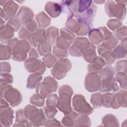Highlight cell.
<instances>
[{
	"label": "cell",
	"instance_id": "1",
	"mask_svg": "<svg viewBox=\"0 0 127 127\" xmlns=\"http://www.w3.org/2000/svg\"><path fill=\"white\" fill-rule=\"evenodd\" d=\"M10 47L12 55V59L17 61L22 62L25 60L27 53L30 48V45L25 40H19L14 38L9 42Z\"/></svg>",
	"mask_w": 127,
	"mask_h": 127
},
{
	"label": "cell",
	"instance_id": "2",
	"mask_svg": "<svg viewBox=\"0 0 127 127\" xmlns=\"http://www.w3.org/2000/svg\"><path fill=\"white\" fill-rule=\"evenodd\" d=\"M59 93L60 96L57 107L65 114L70 113L72 111L70 106V99L73 93L72 89L68 85H63L60 87Z\"/></svg>",
	"mask_w": 127,
	"mask_h": 127
},
{
	"label": "cell",
	"instance_id": "3",
	"mask_svg": "<svg viewBox=\"0 0 127 127\" xmlns=\"http://www.w3.org/2000/svg\"><path fill=\"white\" fill-rule=\"evenodd\" d=\"M116 4L114 1H108L105 5L107 14L109 17H116L119 20H123L126 14L127 1H116Z\"/></svg>",
	"mask_w": 127,
	"mask_h": 127
},
{
	"label": "cell",
	"instance_id": "4",
	"mask_svg": "<svg viewBox=\"0 0 127 127\" xmlns=\"http://www.w3.org/2000/svg\"><path fill=\"white\" fill-rule=\"evenodd\" d=\"M24 113L26 117L30 120L33 126H41L45 123L46 119L43 110L28 105L25 108Z\"/></svg>",
	"mask_w": 127,
	"mask_h": 127
},
{
	"label": "cell",
	"instance_id": "5",
	"mask_svg": "<svg viewBox=\"0 0 127 127\" xmlns=\"http://www.w3.org/2000/svg\"><path fill=\"white\" fill-rule=\"evenodd\" d=\"M57 88V82L50 76L46 77L43 83L38 85L36 89L37 93L44 98L49 96L50 93L55 92Z\"/></svg>",
	"mask_w": 127,
	"mask_h": 127
},
{
	"label": "cell",
	"instance_id": "6",
	"mask_svg": "<svg viewBox=\"0 0 127 127\" xmlns=\"http://www.w3.org/2000/svg\"><path fill=\"white\" fill-rule=\"evenodd\" d=\"M74 109L82 116H87L92 113L93 109L86 101L84 97L80 94H76L73 99Z\"/></svg>",
	"mask_w": 127,
	"mask_h": 127
},
{
	"label": "cell",
	"instance_id": "7",
	"mask_svg": "<svg viewBox=\"0 0 127 127\" xmlns=\"http://www.w3.org/2000/svg\"><path fill=\"white\" fill-rule=\"evenodd\" d=\"M71 67L70 62L68 59H60L57 62L51 70V73L55 78L61 79L64 77Z\"/></svg>",
	"mask_w": 127,
	"mask_h": 127
},
{
	"label": "cell",
	"instance_id": "8",
	"mask_svg": "<svg viewBox=\"0 0 127 127\" xmlns=\"http://www.w3.org/2000/svg\"><path fill=\"white\" fill-rule=\"evenodd\" d=\"M90 43L86 38H77L73 45L69 49L70 55L73 56L80 57L89 47Z\"/></svg>",
	"mask_w": 127,
	"mask_h": 127
},
{
	"label": "cell",
	"instance_id": "9",
	"mask_svg": "<svg viewBox=\"0 0 127 127\" xmlns=\"http://www.w3.org/2000/svg\"><path fill=\"white\" fill-rule=\"evenodd\" d=\"M24 65L28 72L38 74H43L46 69L45 64L40 60L36 59V58L27 59L25 61Z\"/></svg>",
	"mask_w": 127,
	"mask_h": 127
},
{
	"label": "cell",
	"instance_id": "10",
	"mask_svg": "<svg viewBox=\"0 0 127 127\" xmlns=\"http://www.w3.org/2000/svg\"><path fill=\"white\" fill-rule=\"evenodd\" d=\"M101 83V77L96 73H91L86 76L85 86L89 92H94L99 90Z\"/></svg>",
	"mask_w": 127,
	"mask_h": 127
},
{
	"label": "cell",
	"instance_id": "11",
	"mask_svg": "<svg viewBox=\"0 0 127 127\" xmlns=\"http://www.w3.org/2000/svg\"><path fill=\"white\" fill-rule=\"evenodd\" d=\"M27 39L34 47L45 43L47 40L45 30L42 28H39L33 33H32Z\"/></svg>",
	"mask_w": 127,
	"mask_h": 127
},
{
	"label": "cell",
	"instance_id": "12",
	"mask_svg": "<svg viewBox=\"0 0 127 127\" xmlns=\"http://www.w3.org/2000/svg\"><path fill=\"white\" fill-rule=\"evenodd\" d=\"M8 90L6 88L7 91L4 90V97L9 102L12 106H16L20 104L22 101V96L19 91L14 89L12 88L11 86H8Z\"/></svg>",
	"mask_w": 127,
	"mask_h": 127
},
{
	"label": "cell",
	"instance_id": "13",
	"mask_svg": "<svg viewBox=\"0 0 127 127\" xmlns=\"http://www.w3.org/2000/svg\"><path fill=\"white\" fill-rule=\"evenodd\" d=\"M99 89L101 92H115L119 89V86L116 82L115 78L112 76L102 79Z\"/></svg>",
	"mask_w": 127,
	"mask_h": 127
},
{
	"label": "cell",
	"instance_id": "14",
	"mask_svg": "<svg viewBox=\"0 0 127 127\" xmlns=\"http://www.w3.org/2000/svg\"><path fill=\"white\" fill-rule=\"evenodd\" d=\"M33 12L28 7L22 6L21 7L17 15V19L20 23L24 24L28 21L33 19Z\"/></svg>",
	"mask_w": 127,
	"mask_h": 127
},
{
	"label": "cell",
	"instance_id": "15",
	"mask_svg": "<svg viewBox=\"0 0 127 127\" xmlns=\"http://www.w3.org/2000/svg\"><path fill=\"white\" fill-rule=\"evenodd\" d=\"M112 56L116 59H120L126 57L127 54V38L123 40L113 51L111 52Z\"/></svg>",
	"mask_w": 127,
	"mask_h": 127
},
{
	"label": "cell",
	"instance_id": "16",
	"mask_svg": "<svg viewBox=\"0 0 127 127\" xmlns=\"http://www.w3.org/2000/svg\"><path fill=\"white\" fill-rule=\"evenodd\" d=\"M45 9L51 17H55L61 13L62 8L58 3L50 1L47 3Z\"/></svg>",
	"mask_w": 127,
	"mask_h": 127
},
{
	"label": "cell",
	"instance_id": "17",
	"mask_svg": "<svg viewBox=\"0 0 127 127\" xmlns=\"http://www.w3.org/2000/svg\"><path fill=\"white\" fill-rule=\"evenodd\" d=\"M105 62L100 57H97L96 60L88 65V71L91 73L99 72L105 65Z\"/></svg>",
	"mask_w": 127,
	"mask_h": 127
},
{
	"label": "cell",
	"instance_id": "18",
	"mask_svg": "<svg viewBox=\"0 0 127 127\" xmlns=\"http://www.w3.org/2000/svg\"><path fill=\"white\" fill-rule=\"evenodd\" d=\"M18 5L13 1H7L4 5V15L8 17V19L12 18L16 12Z\"/></svg>",
	"mask_w": 127,
	"mask_h": 127
},
{
	"label": "cell",
	"instance_id": "19",
	"mask_svg": "<svg viewBox=\"0 0 127 127\" xmlns=\"http://www.w3.org/2000/svg\"><path fill=\"white\" fill-rule=\"evenodd\" d=\"M89 38L94 44H99L104 40V36L99 29H93L89 33Z\"/></svg>",
	"mask_w": 127,
	"mask_h": 127
},
{
	"label": "cell",
	"instance_id": "20",
	"mask_svg": "<svg viewBox=\"0 0 127 127\" xmlns=\"http://www.w3.org/2000/svg\"><path fill=\"white\" fill-rule=\"evenodd\" d=\"M85 61L89 63L93 62L96 59L95 47L93 44H90L89 47L82 53Z\"/></svg>",
	"mask_w": 127,
	"mask_h": 127
},
{
	"label": "cell",
	"instance_id": "21",
	"mask_svg": "<svg viewBox=\"0 0 127 127\" xmlns=\"http://www.w3.org/2000/svg\"><path fill=\"white\" fill-rule=\"evenodd\" d=\"M42 76L38 74L30 75L27 79V87L30 89H34L42 79Z\"/></svg>",
	"mask_w": 127,
	"mask_h": 127
},
{
	"label": "cell",
	"instance_id": "22",
	"mask_svg": "<svg viewBox=\"0 0 127 127\" xmlns=\"http://www.w3.org/2000/svg\"><path fill=\"white\" fill-rule=\"evenodd\" d=\"M36 18L39 25L41 27H46L50 23V19L43 12H41L37 14Z\"/></svg>",
	"mask_w": 127,
	"mask_h": 127
},
{
	"label": "cell",
	"instance_id": "23",
	"mask_svg": "<svg viewBox=\"0 0 127 127\" xmlns=\"http://www.w3.org/2000/svg\"><path fill=\"white\" fill-rule=\"evenodd\" d=\"M116 100L120 106L126 108L127 104V91L126 90H120L116 95Z\"/></svg>",
	"mask_w": 127,
	"mask_h": 127
},
{
	"label": "cell",
	"instance_id": "24",
	"mask_svg": "<svg viewBox=\"0 0 127 127\" xmlns=\"http://www.w3.org/2000/svg\"><path fill=\"white\" fill-rule=\"evenodd\" d=\"M58 35V29L56 27H51L47 29V37L50 43L53 44L55 41Z\"/></svg>",
	"mask_w": 127,
	"mask_h": 127
},
{
	"label": "cell",
	"instance_id": "25",
	"mask_svg": "<svg viewBox=\"0 0 127 127\" xmlns=\"http://www.w3.org/2000/svg\"><path fill=\"white\" fill-rule=\"evenodd\" d=\"M38 50L41 56H45L51 51V44L49 42H45L38 45Z\"/></svg>",
	"mask_w": 127,
	"mask_h": 127
},
{
	"label": "cell",
	"instance_id": "26",
	"mask_svg": "<svg viewBox=\"0 0 127 127\" xmlns=\"http://www.w3.org/2000/svg\"><path fill=\"white\" fill-rule=\"evenodd\" d=\"M100 77L102 79L113 76L115 74V71L113 67L108 66L103 69H102L99 72Z\"/></svg>",
	"mask_w": 127,
	"mask_h": 127
},
{
	"label": "cell",
	"instance_id": "27",
	"mask_svg": "<svg viewBox=\"0 0 127 127\" xmlns=\"http://www.w3.org/2000/svg\"><path fill=\"white\" fill-rule=\"evenodd\" d=\"M114 94L107 93L103 94L102 96V104L106 107L110 108L111 104L114 96Z\"/></svg>",
	"mask_w": 127,
	"mask_h": 127
},
{
	"label": "cell",
	"instance_id": "28",
	"mask_svg": "<svg viewBox=\"0 0 127 127\" xmlns=\"http://www.w3.org/2000/svg\"><path fill=\"white\" fill-rule=\"evenodd\" d=\"M117 81L120 83L122 88L126 89L127 88V75L126 73L122 72H117L116 75Z\"/></svg>",
	"mask_w": 127,
	"mask_h": 127
},
{
	"label": "cell",
	"instance_id": "29",
	"mask_svg": "<svg viewBox=\"0 0 127 127\" xmlns=\"http://www.w3.org/2000/svg\"><path fill=\"white\" fill-rule=\"evenodd\" d=\"M108 117L110 120H109L108 118L107 117V116L106 115L103 119V121H102L103 123L106 124V126H108V124H111L110 126H112V124H113V126H119L118 121L117 119V118L113 115L108 114Z\"/></svg>",
	"mask_w": 127,
	"mask_h": 127
},
{
	"label": "cell",
	"instance_id": "30",
	"mask_svg": "<svg viewBox=\"0 0 127 127\" xmlns=\"http://www.w3.org/2000/svg\"><path fill=\"white\" fill-rule=\"evenodd\" d=\"M30 102L32 104L39 107L42 106L44 104V98L38 95L34 94L31 97Z\"/></svg>",
	"mask_w": 127,
	"mask_h": 127
},
{
	"label": "cell",
	"instance_id": "31",
	"mask_svg": "<svg viewBox=\"0 0 127 127\" xmlns=\"http://www.w3.org/2000/svg\"><path fill=\"white\" fill-rule=\"evenodd\" d=\"M43 63L48 67L50 68L56 61V59L54 56L51 54H48L45 55L44 57L43 58Z\"/></svg>",
	"mask_w": 127,
	"mask_h": 127
},
{
	"label": "cell",
	"instance_id": "32",
	"mask_svg": "<svg viewBox=\"0 0 127 127\" xmlns=\"http://www.w3.org/2000/svg\"><path fill=\"white\" fill-rule=\"evenodd\" d=\"M115 70L117 72H122L126 73L127 61L125 60H121L118 61L115 65Z\"/></svg>",
	"mask_w": 127,
	"mask_h": 127
},
{
	"label": "cell",
	"instance_id": "33",
	"mask_svg": "<svg viewBox=\"0 0 127 127\" xmlns=\"http://www.w3.org/2000/svg\"><path fill=\"white\" fill-rule=\"evenodd\" d=\"M91 102L95 108L100 107L102 105V96L100 93H97L92 95Z\"/></svg>",
	"mask_w": 127,
	"mask_h": 127
},
{
	"label": "cell",
	"instance_id": "34",
	"mask_svg": "<svg viewBox=\"0 0 127 127\" xmlns=\"http://www.w3.org/2000/svg\"><path fill=\"white\" fill-rule=\"evenodd\" d=\"M16 120L17 122H19L20 124L22 123H28L26 118V116L24 113V111L23 109L19 110L16 112Z\"/></svg>",
	"mask_w": 127,
	"mask_h": 127
},
{
	"label": "cell",
	"instance_id": "35",
	"mask_svg": "<svg viewBox=\"0 0 127 127\" xmlns=\"http://www.w3.org/2000/svg\"><path fill=\"white\" fill-rule=\"evenodd\" d=\"M122 24V23L117 19H110L107 23V25L110 29L115 31Z\"/></svg>",
	"mask_w": 127,
	"mask_h": 127
},
{
	"label": "cell",
	"instance_id": "36",
	"mask_svg": "<svg viewBox=\"0 0 127 127\" xmlns=\"http://www.w3.org/2000/svg\"><path fill=\"white\" fill-rule=\"evenodd\" d=\"M116 36L120 40H123L127 38V27L124 26L119 29L115 33Z\"/></svg>",
	"mask_w": 127,
	"mask_h": 127
},
{
	"label": "cell",
	"instance_id": "37",
	"mask_svg": "<svg viewBox=\"0 0 127 127\" xmlns=\"http://www.w3.org/2000/svg\"><path fill=\"white\" fill-rule=\"evenodd\" d=\"M53 53L55 55V56L58 58H64V57H66L68 55V53L66 52V51L59 49L57 48L56 46H54V47Z\"/></svg>",
	"mask_w": 127,
	"mask_h": 127
},
{
	"label": "cell",
	"instance_id": "38",
	"mask_svg": "<svg viewBox=\"0 0 127 127\" xmlns=\"http://www.w3.org/2000/svg\"><path fill=\"white\" fill-rule=\"evenodd\" d=\"M58 99V98L56 94L50 95L47 100V106L56 107L57 106Z\"/></svg>",
	"mask_w": 127,
	"mask_h": 127
},
{
	"label": "cell",
	"instance_id": "39",
	"mask_svg": "<svg viewBox=\"0 0 127 127\" xmlns=\"http://www.w3.org/2000/svg\"><path fill=\"white\" fill-rule=\"evenodd\" d=\"M45 112L47 117L52 118L54 117L55 115L57 113V110L56 109L55 107L48 106L44 108Z\"/></svg>",
	"mask_w": 127,
	"mask_h": 127
},
{
	"label": "cell",
	"instance_id": "40",
	"mask_svg": "<svg viewBox=\"0 0 127 127\" xmlns=\"http://www.w3.org/2000/svg\"><path fill=\"white\" fill-rule=\"evenodd\" d=\"M29 57L30 58H36L38 57V55L37 53L36 52V51L34 49H32L31 53L29 54Z\"/></svg>",
	"mask_w": 127,
	"mask_h": 127
}]
</instances>
